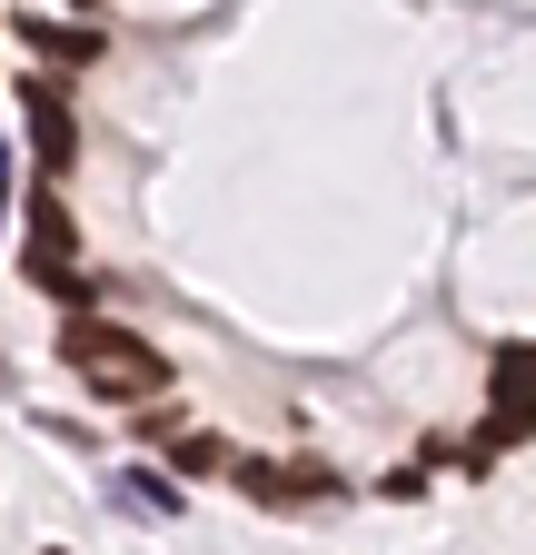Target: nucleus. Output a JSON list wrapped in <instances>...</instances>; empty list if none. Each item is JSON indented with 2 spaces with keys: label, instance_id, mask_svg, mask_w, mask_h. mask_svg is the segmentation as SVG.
Returning a JSON list of instances; mask_svg holds the SVG:
<instances>
[{
  "label": "nucleus",
  "instance_id": "f257e3e1",
  "mask_svg": "<svg viewBox=\"0 0 536 555\" xmlns=\"http://www.w3.org/2000/svg\"><path fill=\"white\" fill-rule=\"evenodd\" d=\"M21 100H30V129H40V150H50V159H71V109H60V90H40V80H30Z\"/></svg>",
  "mask_w": 536,
  "mask_h": 555
},
{
  "label": "nucleus",
  "instance_id": "f03ea898",
  "mask_svg": "<svg viewBox=\"0 0 536 555\" xmlns=\"http://www.w3.org/2000/svg\"><path fill=\"white\" fill-rule=\"evenodd\" d=\"M71 268V229H60V208H40V238H30V278H60Z\"/></svg>",
  "mask_w": 536,
  "mask_h": 555
},
{
  "label": "nucleus",
  "instance_id": "7ed1b4c3",
  "mask_svg": "<svg viewBox=\"0 0 536 555\" xmlns=\"http://www.w3.org/2000/svg\"><path fill=\"white\" fill-rule=\"evenodd\" d=\"M11 189H21V169H11V150H0V219H11Z\"/></svg>",
  "mask_w": 536,
  "mask_h": 555
}]
</instances>
